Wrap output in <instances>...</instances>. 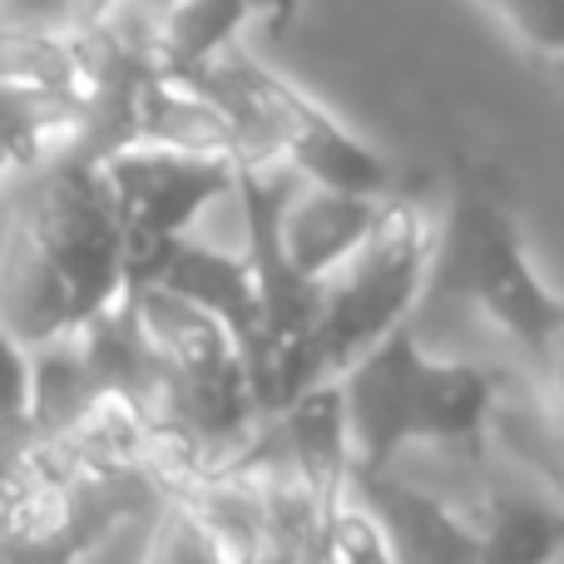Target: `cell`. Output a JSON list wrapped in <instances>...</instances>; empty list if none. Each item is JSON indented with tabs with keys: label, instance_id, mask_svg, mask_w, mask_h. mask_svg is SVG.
Here are the masks:
<instances>
[{
	"label": "cell",
	"instance_id": "6da1fadb",
	"mask_svg": "<svg viewBox=\"0 0 564 564\" xmlns=\"http://www.w3.org/2000/svg\"><path fill=\"white\" fill-rule=\"evenodd\" d=\"M124 292V228L95 159L55 149L20 169L0 238V327L25 347H50Z\"/></svg>",
	"mask_w": 564,
	"mask_h": 564
},
{
	"label": "cell",
	"instance_id": "7a4b0ae2",
	"mask_svg": "<svg viewBox=\"0 0 564 564\" xmlns=\"http://www.w3.org/2000/svg\"><path fill=\"white\" fill-rule=\"evenodd\" d=\"M426 292L476 307L516 347H525L545 377H555L564 302L530 258L516 194L496 159L470 154V149L451 154L446 214L441 224H431Z\"/></svg>",
	"mask_w": 564,
	"mask_h": 564
},
{
	"label": "cell",
	"instance_id": "3957f363",
	"mask_svg": "<svg viewBox=\"0 0 564 564\" xmlns=\"http://www.w3.org/2000/svg\"><path fill=\"white\" fill-rule=\"evenodd\" d=\"M500 381L506 377L480 361L431 357L411 322L397 327L337 377L351 476H387L406 446L480 460L496 426Z\"/></svg>",
	"mask_w": 564,
	"mask_h": 564
},
{
	"label": "cell",
	"instance_id": "277c9868",
	"mask_svg": "<svg viewBox=\"0 0 564 564\" xmlns=\"http://www.w3.org/2000/svg\"><path fill=\"white\" fill-rule=\"evenodd\" d=\"M243 139L248 164H282L292 178L312 188H341V194L391 198L397 169L381 149L357 139L332 109H322L302 85L268 69L243 40L224 45L208 65L184 75Z\"/></svg>",
	"mask_w": 564,
	"mask_h": 564
},
{
	"label": "cell",
	"instance_id": "5b68a950",
	"mask_svg": "<svg viewBox=\"0 0 564 564\" xmlns=\"http://www.w3.org/2000/svg\"><path fill=\"white\" fill-rule=\"evenodd\" d=\"M431 273V214L401 188L387 198V214L371 238L322 282L317 322L307 341V381H337L357 357L411 322V307L426 297Z\"/></svg>",
	"mask_w": 564,
	"mask_h": 564
},
{
	"label": "cell",
	"instance_id": "8992f818",
	"mask_svg": "<svg viewBox=\"0 0 564 564\" xmlns=\"http://www.w3.org/2000/svg\"><path fill=\"white\" fill-rule=\"evenodd\" d=\"M149 476H89L50 460L30 441L25 466L0 506V560L6 564H79L109 530L159 510Z\"/></svg>",
	"mask_w": 564,
	"mask_h": 564
},
{
	"label": "cell",
	"instance_id": "52a82bcc",
	"mask_svg": "<svg viewBox=\"0 0 564 564\" xmlns=\"http://www.w3.org/2000/svg\"><path fill=\"white\" fill-rule=\"evenodd\" d=\"M99 178L109 188V204L124 228V282L139 288L154 263L174 243H184L208 204L234 194V169L228 159L178 154V149L124 144L115 154L95 159Z\"/></svg>",
	"mask_w": 564,
	"mask_h": 564
},
{
	"label": "cell",
	"instance_id": "ba28073f",
	"mask_svg": "<svg viewBox=\"0 0 564 564\" xmlns=\"http://www.w3.org/2000/svg\"><path fill=\"white\" fill-rule=\"evenodd\" d=\"M387 214V198L367 194H341V188H292L278 218L282 258L292 273L307 282H327L371 238V228Z\"/></svg>",
	"mask_w": 564,
	"mask_h": 564
},
{
	"label": "cell",
	"instance_id": "9c48e42d",
	"mask_svg": "<svg viewBox=\"0 0 564 564\" xmlns=\"http://www.w3.org/2000/svg\"><path fill=\"white\" fill-rule=\"evenodd\" d=\"M139 288L169 292V297L208 312L238 341V351L248 361V351L258 341V297H253V273H248L243 253H224V248H204L194 238H184V243H174L159 258L154 273Z\"/></svg>",
	"mask_w": 564,
	"mask_h": 564
},
{
	"label": "cell",
	"instance_id": "30bf717a",
	"mask_svg": "<svg viewBox=\"0 0 564 564\" xmlns=\"http://www.w3.org/2000/svg\"><path fill=\"white\" fill-rule=\"evenodd\" d=\"M129 144H154V149H178V154H204V159H228V164H248L243 139L214 109L194 85L184 79H164L149 69L144 89L134 105V139Z\"/></svg>",
	"mask_w": 564,
	"mask_h": 564
},
{
	"label": "cell",
	"instance_id": "8fae6325",
	"mask_svg": "<svg viewBox=\"0 0 564 564\" xmlns=\"http://www.w3.org/2000/svg\"><path fill=\"white\" fill-rule=\"evenodd\" d=\"M0 89L45 99L75 115L79 105V55L75 35L55 25H15L0 20Z\"/></svg>",
	"mask_w": 564,
	"mask_h": 564
},
{
	"label": "cell",
	"instance_id": "7c38bea8",
	"mask_svg": "<svg viewBox=\"0 0 564 564\" xmlns=\"http://www.w3.org/2000/svg\"><path fill=\"white\" fill-rule=\"evenodd\" d=\"M476 525L480 564H560L564 516L555 496H525V490H490Z\"/></svg>",
	"mask_w": 564,
	"mask_h": 564
},
{
	"label": "cell",
	"instance_id": "4fadbf2b",
	"mask_svg": "<svg viewBox=\"0 0 564 564\" xmlns=\"http://www.w3.org/2000/svg\"><path fill=\"white\" fill-rule=\"evenodd\" d=\"M154 516L159 520H154V540H149L144 564H258L253 555L218 540L184 500H164Z\"/></svg>",
	"mask_w": 564,
	"mask_h": 564
},
{
	"label": "cell",
	"instance_id": "5bb4252c",
	"mask_svg": "<svg viewBox=\"0 0 564 564\" xmlns=\"http://www.w3.org/2000/svg\"><path fill=\"white\" fill-rule=\"evenodd\" d=\"M322 564H397L387 535L377 530V520L357 506V500H341L327 516V535H322Z\"/></svg>",
	"mask_w": 564,
	"mask_h": 564
},
{
	"label": "cell",
	"instance_id": "9a60e30c",
	"mask_svg": "<svg viewBox=\"0 0 564 564\" xmlns=\"http://www.w3.org/2000/svg\"><path fill=\"white\" fill-rule=\"evenodd\" d=\"M500 20L520 35V45H530L540 59L555 65L564 50V0H486Z\"/></svg>",
	"mask_w": 564,
	"mask_h": 564
},
{
	"label": "cell",
	"instance_id": "2e32d148",
	"mask_svg": "<svg viewBox=\"0 0 564 564\" xmlns=\"http://www.w3.org/2000/svg\"><path fill=\"white\" fill-rule=\"evenodd\" d=\"M0 421L30 431V347L0 327Z\"/></svg>",
	"mask_w": 564,
	"mask_h": 564
},
{
	"label": "cell",
	"instance_id": "e0dca14e",
	"mask_svg": "<svg viewBox=\"0 0 564 564\" xmlns=\"http://www.w3.org/2000/svg\"><path fill=\"white\" fill-rule=\"evenodd\" d=\"M30 431L25 426H10V421H0V506H6L10 486H15L20 466H25V451H30Z\"/></svg>",
	"mask_w": 564,
	"mask_h": 564
},
{
	"label": "cell",
	"instance_id": "ac0fdd59",
	"mask_svg": "<svg viewBox=\"0 0 564 564\" xmlns=\"http://www.w3.org/2000/svg\"><path fill=\"white\" fill-rule=\"evenodd\" d=\"M20 169H25V164H20V154H15V149H6V144H0V184H6V178H15Z\"/></svg>",
	"mask_w": 564,
	"mask_h": 564
},
{
	"label": "cell",
	"instance_id": "d6986e66",
	"mask_svg": "<svg viewBox=\"0 0 564 564\" xmlns=\"http://www.w3.org/2000/svg\"><path fill=\"white\" fill-rule=\"evenodd\" d=\"M0 6H6V0H0Z\"/></svg>",
	"mask_w": 564,
	"mask_h": 564
}]
</instances>
